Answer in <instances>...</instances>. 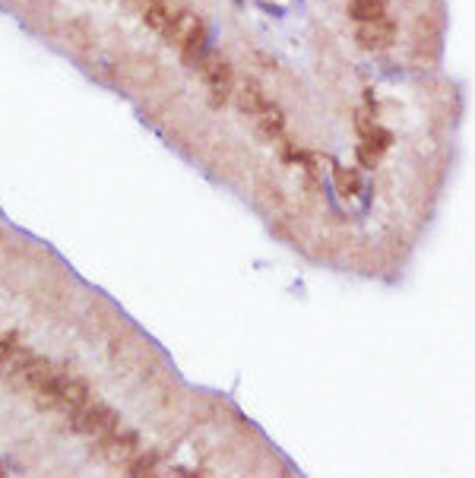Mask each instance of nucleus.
Here are the masks:
<instances>
[{
  "label": "nucleus",
  "mask_w": 475,
  "mask_h": 478,
  "mask_svg": "<svg viewBox=\"0 0 475 478\" xmlns=\"http://www.w3.org/2000/svg\"><path fill=\"white\" fill-rule=\"evenodd\" d=\"M235 99H238V108L251 117L253 127H257L260 133L267 136V140H279L282 130H285V117H282L279 108H276L273 101L263 95V89H260L253 79H247L244 86L238 89Z\"/></svg>",
  "instance_id": "obj_1"
},
{
  "label": "nucleus",
  "mask_w": 475,
  "mask_h": 478,
  "mask_svg": "<svg viewBox=\"0 0 475 478\" xmlns=\"http://www.w3.org/2000/svg\"><path fill=\"white\" fill-rule=\"evenodd\" d=\"M89 384L79 377H70V374H51L42 386L35 390L38 406L44 409H64V412H79V409L89 406Z\"/></svg>",
  "instance_id": "obj_2"
},
{
  "label": "nucleus",
  "mask_w": 475,
  "mask_h": 478,
  "mask_svg": "<svg viewBox=\"0 0 475 478\" xmlns=\"http://www.w3.org/2000/svg\"><path fill=\"white\" fill-rule=\"evenodd\" d=\"M117 421H121V415L115 412L111 406H105V402H89L86 409H79V412H73V425L70 428L76 431V434H86V437H108L111 431H117Z\"/></svg>",
  "instance_id": "obj_3"
},
{
  "label": "nucleus",
  "mask_w": 475,
  "mask_h": 478,
  "mask_svg": "<svg viewBox=\"0 0 475 478\" xmlns=\"http://www.w3.org/2000/svg\"><path fill=\"white\" fill-rule=\"evenodd\" d=\"M51 374H54L51 371V364L44 361L42 355H35L32 349H19L13 358H10V377H13L16 384L29 386L32 393H35Z\"/></svg>",
  "instance_id": "obj_4"
},
{
  "label": "nucleus",
  "mask_w": 475,
  "mask_h": 478,
  "mask_svg": "<svg viewBox=\"0 0 475 478\" xmlns=\"http://www.w3.org/2000/svg\"><path fill=\"white\" fill-rule=\"evenodd\" d=\"M200 76L203 83H206L209 89V99H212V105H225L231 95V89H235V73H231V64L222 58H203L200 64Z\"/></svg>",
  "instance_id": "obj_5"
},
{
  "label": "nucleus",
  "mask_w": 475,
  "mask_h": 478,
  "mask_svg": "<svg viewBox=\"0 0 475 478\" xmlns=\"http://www.w3.org/2000/svg\"><path fill=\"white\" fill-rule=\"evenodd\" d=\"M137 447H140V437L133 431H111L108 437H101V456L108 459L111 465H127L130 459L137 456Z\"/></svg>",
  "instance_id": "obj_6"
},
{
  "label": "nucleus",
  "mask_w": 475,
  "mask_h": 478,
  "mask_svg": "<svg viewBox=\"0 0 475 478\" xmlns=\"http://www.w3.org/2000/svg\"><path fill=\"white\" fill-rule=\"evenodd\" d=\"M393 35H396V26L393 19H377V22H361L358 29H355V38L365 51H383L393 44Z\"/></svg>",
  "instance_id": "obj_7"
},
{
  "label": "nucleus",
  "mask_w": 475,
  "mask_h": 478,
  "mask_svg": "<svg viewBox=\"0 0 475 478\" xmlns=\"http://www.w3.org/2000/svg\"><path fill=\"white\" fill-rule=\"evenodd\" d=\"M346 13H349V19H352L355 26L387 19V0H349Z\"/></svg>",
  "instance_id": "obj_8"
},
{
  "label": "nucleus",
  "mask_w": 475,
  "mask_h": 478,
  "mask_svg": "<svg viewBox=\"0 0 475 478\" xmlns=\"http://www.w3.org/2000/svg\"><path fill=\"white\" fill-rule=\"evenodd\" d=\"M172 13H174V10L168 7L165 0H152V3H146V7H143L146 26H149V29H156L158 35H162V32L168 29V22H172Z\"/></svg>",
  "instance_id": "obj_9"
},
{
  "label": "nucleus",
  "mask_w": 475,
  "mask_h": 478,
  "mask_svg": "<svg viewBox=\"0 0 475 478\" xmlns=\"http://www.w3.org/2000/svg\"><path fill=\"white\" fill-rule=\"evenodd\" d=\"M19 333H0V368L3 364H10V358L19 352Z\"/></svg>",
  "instance_id": "obj_10"
},
{
  "label": "nucleus",
  "mask_w": 475,
  "mask_h": 478,
  "mask_svg": "<svg viewBox=\"0 0 475 478\" xmlns=\"http://www.w3.org/2000/svg\"><path fill=\"white\" fill-rule=\"evenodd\" d=\"M336 184L339 187H342V190H349V193H355V190H358V187H361V178H358V172H339L336 174Z\"/></svg>",
  "instance_id": "obj_11"
},
{
  "label": "nucleus",
  "mask_w": 475,
  "mask_h": 478,
  "mask_svg": "<svg viewBox=\"0 0 475 478\" xmlns=\"http://www.w3.org/2000/svg\"><path fill=\"white\" fill-rule=\"evenodd\" d=\"M0 475H7V472H3V465H0Z\"/></svg>",
  "instance_id": "obj_12"
},
{
  "label": "nucleus",
  "mask_w": 475,
  "mask_h": 478,
  "mask_svg": "<svg viewBox=\"0 0 475 478\" xmlns=\"http://www.w3.org/2000/svg\"><path fill=\"white\" fill-rule=\"evenodd\" d=\"M146 3H152V0H143V7H146Z\"/></svg>",
  "instance_id": "obj_13"
}]
</instances>
